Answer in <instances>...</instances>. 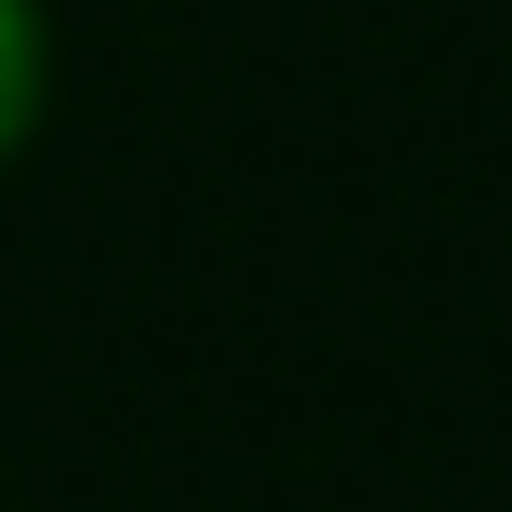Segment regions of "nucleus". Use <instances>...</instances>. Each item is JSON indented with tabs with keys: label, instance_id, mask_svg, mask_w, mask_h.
<instances>
[{
	"label": "nucleus",
	"instance_id": "1",
	"mask_svg": "<svg viewBox=\"0 0 512 512\" xmlns=\"http://www.w3.org/2000/svg\"><path fill=\"white\" fill-rule=\"evenodd\" d=\"M24 117H35V12L0 0V152L24 140Z\"/></svg>",
	"mask_w": 512,
	"mask_h": 512
}]
</instances>
